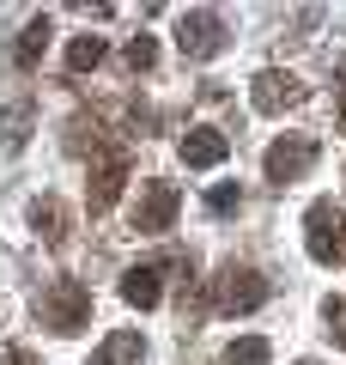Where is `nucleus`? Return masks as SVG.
Listing matches in <instances>:
<instances>
[{
	"instance_id": "nucleus-10",
	"label": "nucleus",
	"mask_w": 346,
	"mask_h": 365,
	"mask_svg": "<svg viewBox=\"0 0 346 365\" xmlns=\"http://www.w3.org/2000/svg\"><path fill=\"white\" fill-rule=\"evenodd\" d=\"M177 153H182V165H189V170H213V165H225V158H231V140L219 128H189Z\"/></svg>"
},
{
	"instance_id": "nucleus-16",
	"label": "nucleus",
	"mask_w": 346,
	"mask_h": 365,
	"mask_svg": "<svg viewBox=\"0 0 346 365\" xmlns=\"http://www.w3.org/2000/svg\"><path fill=\"white\" fill-rule=\"evenodd\" d=\"M225 365H268V341H261V335L231 341V347H225Z\"/></svg>"
},
{
	"instance_id": "nucleus-4",
	"label": "nucleus",
	"mask_w": 346,
	"mask_h": 365,
	"mask_svg": "<svg viewBox=\"0 0 346 365\" xmlns=\"http://www.w3.org/2000/svg\"><path fill=\"white\" fill-rule=\"evenodd\" d=\"M304 244L322 268H346V213L334 201H310L304 213Z\"/></svg>"
},
{
	"instance_id": "nucleus-1",
	"label": "nucleus",
	"mask_w": 346,
	"mask_h": 365,
	"mask_svg": "<svg viewBox=\"0 0 346 365\" xmlns=\"http://www.w3.org/2000/svg\"><path fill=\"white\" fill-rule=\"evenodd\" d=\"M128 140L122 134H91V182H85V207L91 213H110L115 195H122V182H128Z\"/></svg>"
},
{
	"instance_id": "nucleus-13",
	"label": "nucleus",
	"mask_w": 346,
	"mask_h": 365,
	"mask_svg": "<svg viewBox=\"0 0 346 365\" xmlns=\"http://www.w3.org/2000/svg\"><path fill=\"white\" fill-rule=\"evenodd\" d=\"M140 353H146L140 329H115V335H103V347L91 353V365H140Z\"/></svg>"
},
{
	"instance_id": "nucleus-5",
	"label": "nucleus",
	"mask_w": 346,
	"mask_h": 365,
	"mask_svg": "<svg viewBox=\"0 0 346 365\" xmlns=\"http://www.w3.org/2000/svg\"><path fill=\"white\" fill-rule=\"evenodd\" d=\"M164 274H194L189 256H158V262H140V268L122 274V299L134 304V311H158V299H164Z\"/></svg>"
},
{
	"instance_id": "nucleus-17",
	"label": "nucleus",
	"mask_w": 346,
	"mask_h": 365,
	"mask_svg": "<svg viewBox=\"0 0 346 365\" xmlns=\"http://www.w3.org/2000/svg\"><path fill=\"white\" fill-rule=\"evenodd\" d=\"M152 61H158V43L146 37V31H140V37H128V49H122V67H128V73H146Z\"/></svg>"
},
{
	"instance_id": "nucleus-6",
	"label": "nucleus",
	"mask_w": 346,
	"mask_h": 365,
	"mask_svg": "<svg viewBox=\"0 0 346 365\" xmlns=\"http://www.w3.org/2000/svg\"><path fill=\"white\" fill-rule=\"evenodd\" d=\"M225 13H213V6H194V13L177 19V49L189 55V61H213L219 49H225Z\"/></svg>"
},
{
	"instance_id": "nucleus-18",
	"label": "nucleus",
	"mask_w": 346,
	"mask_h": 365,
	"mask_svg": "<svg viewBox=\"0 0 346 365\" xmlns=\"http://www.w3.org/2000/svg\"><path fill=\"white\" fill-rule=\"evenodd\" d=\"M206 207H213V213H237V207H243V189H237V182H219L213 195H206Z\"/></svg>"
},
{
	"instance_id": "nucleus-11",
	"label": "nucleus",
	"mask_w": 346,
	"mask_h": 365,
	"mask_svg": "<svg viewBox=\"0 0 346 365\" xmlns=\"http://www.w3.org/2000/svg\"><path fill=\"white\" fill-rule=\"evenodd\" d=\"M31 128H37V104L31 98H13V104H0V146H25L31 140Z\"/></svg>"
},
{
	"instance_id": "nucleus-9",
	"label": "nucleus",
	"mask_w": 346,
	"mask_h": 365,
	"mask_svg": "<svg viewBox=\"0 0 346 365\" xmlns=\"http://www.w3.org/2000/svg\"><path fill=\"white\" fill-rule=\"evenodd\" d=\"M177 207H182L177 182H146V189H140V201H134V232H146V237L170 232V220H177Z\"/></svg>"
},
{
	"instance_id": "nucleus-21",
	"label": "nucleus",
	"mask_w": 346,
	"mask_h": 365,
	"mask_svg": "<svg viewBox=\"0 0 346 365\" xmlns=\"http://www.w3.org/2000/svg\"><path fill=\"white\" fill-rule=\"evenodd\" d=\"M340 128H346V86H340Z\"/></svg>"
},
{
	"instance_id": "nucleus-22",
	"label": "nucleus",
	"mask_w": 346,
	"mask_h": 365,
	"mask_svg": "<svg viewBox=\"0 0 346 365\" xmlns=\"http://www.w3.org/2000/svg\"><path fill=\"white\" fill-rule=\"evenodd\" d=\"M298 365H316V359H298Z\"/></svg>"
},
{
	"instance_id": "nucleus-7",
	"label": "nucleus",
	"mask_w": 346,
	"mask_h": 365,
	"mask_svg": "<svg viewBox=\"0 0 346 365\" xmlns=\"http://www.w3.org/2000/svg\"><path fill=\"white\" fill-rule=\"evenodd\" d=\"M310 98V86L298 73H280V67H268V73H256V86H249V104L261 110V116H280V110H298Z\"/></svg>"
},
{
	"instance_id": "nucleus-12",
	"label": "nucleus",
	"mask_w": 346,
	"mask_h": 365,
	"mask_svg": "<svg viewBox=\"0 0 346 365\" xmlns=\"http://www.w3.org/2000/svg\"><path fill=\"white\" fill-rule=\"evenodd\" d=\"M31 225H37V237H43L49 250L67 244V207H61L55 195H37V201H31Z\"/></svg>"
},
{
	"instance_id": "nucleus-2",
	"label": "nucleus",
	"mask_w": 346,
	"mask_h": 365,
	"mask_svg": "<svg viewBox=\"0 0 346 365\" xmlns=\"http://www.w3.org/2000/svg\"><path fill=\"white\" fill-rule=\"evenodd\" d=\"M268 304V280H261V268H249V262H225L213 280V311L219 317H249Z\"/></svg>"
},
{
	"instance_id": "nucleus-20",
	"label": "nucleus",
	"mask_w": 346,
	"mask_h": 365,
	"mask_svg": "<svg viewBox=\"0 0 346 365\" xmlns=\"http://www.w3.org/2000/svg\"><path fill=\"white\" fill-rule=\"evenodd\" d=\"M0 365H43V359H37V353H25V347H6V353H0Z\"/></svg>"
},
{
	"instance_id": "nucleus-15",
	"label": "nucleus",
	"mask_w": 346,
	"mask_h": 365,
	"mask_svg": "<svg viewBox=\"0 0 346 365\" xmlns=\"http://www.w3.org/2000/svg\"><path fill=\"white\" fill-rule=\"evenodd\" d=\"M103 61V37H91V31H85V37H73V43H67V73H91V67H98Z\"/></svg>"
},
{
	"instance_id": "nucleus-8",
	"label": "nucleus",
	"mask_w": 346,
	"mask_h": 365,
	"mask_svg": "<svg viewBox=\"0 0 346 365\" xmlns=\"http://www.w3.org/2000/svg\"><path fill=\"white\" fill-rule=\"evenodd\" d=\"M310 165H316V140H310V134H285V140H273L268 158H261L268 182H280V189H285V182H298Z\"/></svg>"
},
{
	"instance_id": "nucleus-3",
	"label": "nucleus",
	"mask_w": 346,
	"mask_h": 365,
	"mask_svg": "<svg viewBox=\"0 0 346 365\" xmlns=\"http://www.w3.org/2000/svg\"><path fill=\"white\" fill-rule=\"evenodd\" d=\"M37 317H43V329H55V335H79V329L91 323V292L79 287V280H49L43 287V299H37Z\"/></svg>"
},
{
	"instance_id": "nucleus-19",
	"label": "nucleus",
	"mask_w": 346,
	"mask_h": 365,
	"mask_svg": "<svg viewBox=\"0 0 346 365\" xmlns=\"http://www.w3.org/2000/svg\"><path fill=\"white\" fill-rule=\"evenodd\" d=\"M322 317H328V335L346 347V299H328V304H322Z\"/></svg>"
},
{
	"instance_id": "nucleus-14",
	"label": "nucleus",
	"mask_w": 346,
	"mask_h": 365,
	"mask_svg": "<svg viewBox=\"0 0 346 365\" xmlns=\"http://www.w3.org/2000/svg\"><path fill=\"white\" fill-rule=\"evenodd\" d=\"M49 37H55V31H49V13H37V19L25 25V31H19V43H13V61H19V67L31 73V67L43 61V49H49Z\"/></svg>"
}]
</instances>
